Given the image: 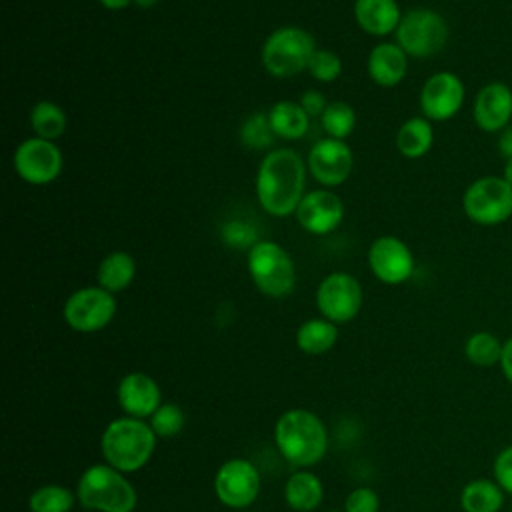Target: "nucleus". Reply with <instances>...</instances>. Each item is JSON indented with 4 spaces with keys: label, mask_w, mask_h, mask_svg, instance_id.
Segmentation results:
<instances>
[{
    "label": "nucleus",
    "mask_w": 512,
    "mask_h": 512,
    "mask_svg": "<svg viewBox=\"0 0 512 512\" xmlns=\"http://www.w3.org/2000/svg\"><path fill=\"white\" fill-rule=\"evenodd\" d=\"M304 162L298 152L278 148L268 152L256 174V196L260 206L272 216L296 212L304 198Z\"/></svg>",
    "instance_id": "obj_1"
},
{
    "label": "nucleus",
    "mask_w": 512,
    "mask_h": 512,
    "mask_svg": "<svg viewBox=\"0 0 512 512\" xmlns=\"http://www.w3.org/2000/svg\"><path fill=\"white\" fill-rule=\"evenodd\" d=\"M274 440L280 454L298 468L316 464L328 448L324 422L304 408H292L280 414L274 426Z\"/></svg>",
    "instance_id": "obj_2"
},
{
    "label": "nucleus",
    "mask_w": 512,
    "mask_h": 512,
    "mask_svg": "<svg viewBox=\"0 0 512 512\" xmlns=\"http://www.w3.org/2000/svg\"><path fill=\"white\" fill-rule=\"evenodd\" d=\"M156 438L144 420L132 416L116 418L102 432V456L106 464L120 472H136L150 460Z\"/></svg>",
    "instance_id": "obj_3"
},
{
    "label": "nucleus",
    "mask_w": 512,
    "mask_h": 512,
    "mask_svg": "<svg viewBox=\"0 0 512 512\" xmlns=\"http://www.w3.org/2000/svg\"><path fill=\"white\" fill-rule=\"evenodd\" d=\"M78 502L92 512H132L136 508V490L124 478V472L110 464L86 468L76 486Z\"/></svg>",
    "instance_id": "obj_4"
},
{
    "label": "nucleus",
    "mask_w": 512,
    "mask_h": 512,
    "mask_svg": "<svg viewBox=\"0 0 512 512\" xmlns=\"http://www.w3.org/2000/svg\"><path fill=\"white\" fill-rule=\"evenodd\" d=\"M316 44L310 32L298 26L274 30L262 46V64L276 78H290L308 68Z\"/></svg>",
    "instance_id": "obj_5"
},
{
    "label": "nucleus",
    "mask_w": 512,
    "mask_h": 512,
    "mask_svg": "<svg viewBox=\"0 0 512 512\" xmlns=\"http://www.w3.org/2000/svg\"><path fill=\"white\" fill-rule=\"evenodd\" d=\"M248 272L254 286L270 296L282 298L294 290L296 270L288 252L276 242H256L248 252Z\"/></svg>",
    "instance_id": "obj_6"
},
{
    "label": "nucleus",
    "mask_w": 512,
    "mask_h": 512,
    "mask_svg": "<svg viewBox=\"0 0 512 512\" xmlns=\"http://www.w3.org/2000/svg\"><path fill=\"white\" fill-rule=\"evenodd\" d=\"M450 36L448 22L432 8H412L402 14L396 28V44L414 58H430L438 54Z\"/></svg>",
    "instance_id": "obj_7"
},
{
    "label": "nucleus",
    "mask_w": 512,
    "mask_h": 512,
    "mask_svg": "<svg viewBox=\"0 0 512 512\" xmlns=\"http://www.w3.org/2000/svg\"><path fill=\"white\" fill-rule=\"evenodd\" d=\"M462 208L478 226H498L512 218V186L504 176L476 178L462 196Z\"/></svg>",
    "instance_id": "obj_8"
},
{
    "label": "nucleus",
    "mask_w": 512,
    "mask_h": 512,
    "mask_svg": "<svg viewBox=\"0 0 512 512\" xmlns=\"http://www.w3.org/2000/svg\"><path fill=\"white\" fill-rule=\"evenodd\" d=\"M114 314L116 300L100 286L80 288L64 304V320L76 332H98L112 322Z\"/></svg>",
    "instance_id": "obj_9"
},
{
    "label": "nucleus",
    "mask_w": 512,
    "mask_h": 512,
    "mask_svg": "<svg viewBox=\"0 0 512 512\" xmlns=\"http://www.w3.org/2000/svg\"><path fill=\"white\" fill-rule=\"evenodd\" d=\"M316 306L322 316L334 324L352 320L362 306V288L346 272L328 274L316 290Z\"/></svg>",
    "instance_id": "obj_10"
},
{
    "label": "nucleus",
    "mask_w": 512,
    "mask_h": 512,
    "mask_svg": "<svg viewBox=\"0 0 512 512\" xmlns=\"http://www.w3.org/2000/svg\"><path fill=\"white\" fill-rule=\"evenodd\" d=\"M214 492L224 506L246 508L260 492V474L252 462L232 458L218 468L214 476Z\"/></svg>",
    "instance_id": "obj_11"
},
{
    "label": "nucleus",
    "mask_w": 512,
    "mask_h": 512,
    "mask_svg": "<svg viewBox=\"0 0 512 512\" xmlns=\"http://www.w3.org/2000/svg\"><path fill=\"white\" fill-rule=\"evenodd\" d=\"M14 170L28 184H48L62 172V154L52 140L28 138L14 152Z\"/></svg>",
    "instance_id": "obj_12"
},
{
    "label": "nucleus",
    "mask_w": 512,
    "mask_h": 512,
    "mask_svg": "<svg viewBox=\"0 0 512 512\" xmlns=\"http://www.w3.org/2000/svg\"><path fill=\"white\" fill-rule=\"evenodd\" d=\"M466 90L460 76L454 72L432 74L420 90V108L424 118L434 122H444L456 116L464 104Z\"/></svg>",
    "instance_id": "obj_13"
},
{
    "label": "nucleus",
    "mask_w": 512,
    "mask_h": 512,
    "mask_svg": "<svg viewBox=\"0 0 512 512\" xmlns=\"http://www.w3.org/2000/svg\"><path fill=\"white\" fill-rule=\"evenodd\" d=\"M368 266L384 284H402L414 274L412 250L396 236H380L368 248Z\"/></svg>",
    "instance_id": "obj_14"
},
{
    "label": "nucleus",
    "mask_w": 512,
    "mask_h": 512,
    "mask_svg": "<svg viewBox=\"0 0 512 512\" xmlns=\"http://www.w3.org/2000/svg\"><path fill=\"white\" fill-rule=\"evenodd\" d=\"M352 152L344 140L322 138L308 154V168L312 176L324 186H338L346 182L352 172Z\"/></svg>",
    "instance_id": "obj_15"
},
{
    "label": "nucleus",
    "mask_w": 512,
    "mask_h": 512,
    "mask_svg": "<svg viewBox=\"0 0 512 512\" xmlns=\"http://www.w3.org/2000/svg\"><path fill=\"white\" fill-rule=\"evenodd\" d=\"M472 118L482 132L500 134L512 120V88L504 82L484 84L474 98Z\"/></svg>",
    "instance_id": "obj_16"
},
{
    "label": "nucleus",
    "mask_w": 512,
    "mask_h": 512,
    "mask_svg": "<svg viewBox=\"0 0 512 512\" xmlns=\"http://www.w3.org/2000/svg\"><path fill=\"white\" fill-rule=\"evenodd\" d=\"M294 214L304 230L312 234H330L344 218V204L330 190H314L304 194Z\"/></svg>",
    "instance_id": "obj_17"
},
{
    "label": "nucleus",
    "mask_w": 512,
    "mask_h": 512,
    "mask_svg": "<svg viewBox=\"0 0 512 512\" xmlns=\"http://www.w3.org/2000/svg\"><path fill=\"white\" fill-rule=\"evenodd\" d=\"M118 404L126 412V416L144 420L146 416H152L160 408V388L144 372H130L126 374L118 384Z\"/></svg>",
    "instance_id": "obj_18"
},
{
    "label": "nucleus",
    "mask_w": 512,
    "mask_h": 512,
    "mask_svg": "<svg viewBox=\"0 0 512 512\" xmlns=\"http://www.w3.org/2000/svg\"><path fill=\"white\" fill-rule=\"evenodd\" d=\"M406 70L408 56L398 44L382 42L372 48L368 56V74L376 84L384 88L396 86L406 76Z\"/></svg>",
    "instance_id": "obj_19"
},
{
    "label": "nucleus",
    "mask_w": 512,
    "mask_h": 512,
    "mask_svg": "<svg viewBox=\"0 0 512 512\" xmlns=\"http://www.w3.org/2000/svg\"><path fill=\"white\" fill-rule=\"evenodd\" d=\"M354 16L358 26L374 36L396 32L402 20L396 0H356Z\"/></svg>",
    "instance_id": "obj_20"
},
{
    "label": "nucleus",
    "mask_w": 512,
    "mask_h": 512,
    "mask_svg": "<svg viewBox=\"0 0 512 512\" xmlns=\"http://www.w3.org/2000/svg\"><path fill=\"white\" fill-rule=\"evenodd\" d=\"M322 496H324V488L320 478L308 470L294 472L284 486V498L288 506L294 508L296 512H310L318 508L322 502Z\"/></svg>",
    "instance_id": "obj_21"
},
{
    "label": "nucleus",
    "mask_w": 512,
    "mask_h": 512,
    "mask_svg": "<svg viewBox=\"0 0 512 512\" xmlns=\"http://www.w3.org/2000/svg\"><path fill=\"white\" fill-rule=\"evenodd\" d=\"M310 116L304 112L300 102L280 100L276 102L268 112L270 128L276 136L284 140H298L308 132V120Z\"/></svg>",
    "instance_id": "obj_22"
},
{
    "label": "nucleus",
    "mask_w": 512,
    "mask_h": 512,
    "mask_svg": "<svg viewBox=\"0 0 512 512\" xmlns=\"http://www.w3.org/2000/svg\"><path fill=\"white\" fill-rule=\"evenodd\" d=\"M460 506L464 512H500L504 506V490L496 480H470L460 492Z\"/></svg>",
    "instance_id": "obj_23"
},
{
    "label": "nucleus",
    "mask_w": 512,
    "mask_h": 512,
    "mask_svg": "<svg viewBox=\"0 0 512 512\" xmlns=\"http://www.w3.org/2000/svg\"><path fill=\"white\" fill-rule=\"evenodd\" d=\"M432 142H434V130L430 120L424 116L408 118L396 134V148L400 150L402 156L412 160L428 154V150L432 148Z\"/></svg>",
    "instance_id": "obj_24"
},
{
    "label": "nucleus",
    "mask_w": 512,
    "mask_h": 512,
    "mask_svg": "<svg viewBox=\"0 0 512 512\" xmlns=\"http://www.w3.org/2000/svg\"><path fill=\"white\" fill-rule=\"evenodd\" d=\"M136 274V264L134 258L128 252L116 250L110 252L98 266V286L108 290V292H120L130 286Z\"/></svg>",
    "instance_id": "obj_25"
},
{
    "label": "nucleus",
    "mask_w": 512,
    "mask_h": 512,
    "mask_svg": "<svg viewBox=\"0 0 512 512\" xmlns=\"http://www.w3.org/2000/svg\"><path fill=\"white\" fill-rule=\"evenodd\" d=\"M338 338L336 324L326 318H312L300 324L296 332V344L306 354H324L328 352Z\"/></svg>",
    "instance_id": "obj_26"
},
{
    "label": "nucleus",
    "mask_w": 512,
    "mask_h": 512,
    "mask_svg": "<svg viewBox=\"0 0 512 512\" xmlns=\"http://www.w3.org/2000/svg\"><path fill=\"white\" fill-rule=\"evenodd\" d=\"M30 126L38 138L56 140L66 130V114L58 104L40 100L30 110Z\"/></svg>",
    "instance_id": "obj_27"
},
{
    "label": "nucleus",
    "mask_w": 512,
    "mask_h": 512,
    "mask_svg": "<svg viewBox=\"0 0 512 512\" xmlns=\"http://www.w3.org/2000/svg\"><path fill=\"white\" fill-rule=\"evenodd\" d=\"M502 346H504V342H500L498 336H494L492 332L480 330V332H474L472 336H468V340L464 344V356L470 364L480 366V368L496 366V364H500Z\"/></svg>",
    "instance_id": "obj_28"
},
{
    "label": "nucleus",
    "mask_w": 512,
    "mask_h": 512,
    "mask_svg": "<svg viewBox=\"0 0 512 512\" xmlns=\"http://www.w3.org/2000/svg\"><path fill=\"white\" fill-rule=\"evenodd\" d=\"M76 494L58 484H48L34 490L28 498L30 512H70Z\"/></svg>",
    "instance_id": "obj_29"
},
{
    "label": "nucleus",
    "mask_w": 512,
    "mask_h": 512,
    "mask_svg": "<svg viewBox=\"0 0 512 512\" xmlns=\"http://www.w3.org/2000/svg\"><path fill=\"white\" fill-rule=\"evenodd\" d=\"M322 120V128L330 138L336 140H344L356 124V114L352 110L350 104L346 102H332L326 106L324 114L320 116Z\"/></svg>",
    "instance_id": "obj_30"
},
{
    "label": "nucleus",
    "mask_w": 512,
    "mask_h": 512,
    "mask_svg": "<svg viewBox=\"0 0 512 512\" xmlns=\"http://www.w3.org/2000/svg\"><path fill=\"white\" fill-rule=\"evenodd\" d=\"M150 428L158 438H172L184 428V412L176 404H160V408L150 416Z\"/></svg>",
    "instance_id": "obj_31"
},
{
    "label": "nucleus",
    "mask_w": 512,
    "mask_h": 512,
    "mask_svg": "<svg viewBox=\"0 0 512 512\" xmlns=\"http://www.w3.org/2000/svg\"><path fill=\"white\" fill-rule=\"evenodd\" d=\"M272 128H270V122H268V116L264 114H254L250 116L244 124H242V130H240V138L242 142L248 146V148H256V150H262V148H268L270 142H272Z\"/></svg>",
    "instance_id": "obj_32"
},
{
    "label": "nucleus",
    "mask_w": 512,
    "mask_h": 512,
    "mask_svg": "<svg viewBox=\"0 0 512 512\" xmlns=\"http://www.w3.org/2000/svg\"><path fill=\"white\" fill-rule=\"evenodd\" d=\"M310 74L320 82H332L342 72L340 58L330 50H316L308 62Z\"/></svg>",
    "instance_id": "obj_33"
},
{
    "label": "nucleus",
    "mask_w": 512,
    "mask_h": 512,
    "mask_svg": "<svg viewBox=\"0 0 512 512\" xmlns=\"http://www.w3.org/2000/svg\"><path fill=\"white\" fill-rule=\"evenodd\" d=\"M380 498L372 488H356L344 500V512H378Z\"/></svg>",
    "instance_id": "obj_34"
},
{
    "label": "nucleus",
    "mask_w": 512,
    "mask_h": 512,
    "mask_svg": "<svg viewBox=\"0 0 512 512\" xmlns=\"http://www.w3.org/2000/svg\"><path fill=\"white\" fill-rule=\"evenodd\" d=\"M494 480L498 482V486L506 492L512 494V444L504 446L498 456L494 458Z\"/></svg>",
    "instance_id": "obj_35"
},
{
    "label": "nucleus",
    "mask_w": 512,
    "mask_h": 512,
    "mask_svg": "<svg viewBox=\"0 0 512 512\" xmlns=\"http://www.w3.org/2000/svg\"><path fill=\"white\" fill-rule=\"evenodd\" d=\"M300 106L304 108V112H306L308 116H322L328 104H326L324 96H322L318 90H306V92L300 96Z\"/></svg>",
    "instance_id": "obj_36"
},
{
    "label": "nucleus",
    "mask_w": 512,
    "mask_h": 512,
    "mask_svg": "<svg viewBox=\"0 0 512 512\" xmlns=\"http://www.w3.org/2000/svg\"><path fill=\"white\" fill-rule=\"evenodd\" d=\"M498 366H500L504 378L512 384V336L508 340H504L502 356H500V364Z\"/></svg>",
    "instance_id": "obj_37"
},
{
    "label": "nucleus",
    "mask_w": 512,
    "mask_h": 512,
    "mask_svg": "<svg viewBox=\"0 0 512 512\" xmlns=\"http://www.w3.org/2000/svg\"><path fill=\"white\" fill-rule=\"evenodd\" d=\"M496 148L500 152L502 158H512V126H506L500 134H498V140H496Z\"/></svg>",
    "instance_id": "obj_38"
},
{
    "label": "nucleus",
    "mask_w": 512,
    "mask_h": 512,
    "mask_svg": "<svg viewBox=\"0 0 512 512\" xmlns=\"http://www.w3.org/2000/svg\"><path fill=\"white\" fill-rule=\"evenodd\" d=\"M134 0H100V4L104 6V8H110V10H122V8H126L128 4H132Z\"/></svg>",
    "instance_id": "obj_39"
},
{
    "label": "nucleus",
    "mask_w": 512,
    "mask_h": 512,
    "mask_svg": "<svg viewBox=\"0 0 512 512\" xmlns=\"http://www.w3.org/2000/svg\"><path fill=\"white\" fill-rule=\"evenodd\" d=\"M502 176H504V180L512 186V158L506 160V164H504V174H502Z\"/></svg>",
    "instance_id": "obj_40"
},
{
    "label": "nucleus",
    "mask_w": 512,
    "mask_h": 512,
    "mask_svg": "<svg viewBox=\"0 0 512 512\" xmlns=\"http://www.w3.org/2000/svg\"><path fill=\"white\" fill-rule=\"evenodd\" d=\"M156 2H158V0H134V4H136L138 8H152Z\"/></svg>",
    "instance_id": "obj_41"
},
{
    "label": "nucleus",
    "mask_w": 512,
    "mask_h": 512,
    "mask_svg": "<svg viewBox=\"0 0 512 512\" xmlns=\"http://www.w3.org/2000/svg\"><path fill=\"white\" fill-rule=\"evenodd\" d=\"M330 512H336V510H330Z\"/></svg>",
    "instance_id": "obj_42"
},
{
    "label": "nucleus",
    "mask_w": 512,
    "mask_h": 512,
    "mask_svg": "<svg viewBox=\"0 0 512 512\" xmlns=\"http://www.w3.org/2000/svg\"><path fill=\"white\" fill-rule=\"evenodd\" d=\"M88 512H92V510H88Z\"/></svg>",
    "instance_id": "obj_43"
}]
</instances>
